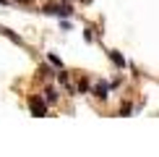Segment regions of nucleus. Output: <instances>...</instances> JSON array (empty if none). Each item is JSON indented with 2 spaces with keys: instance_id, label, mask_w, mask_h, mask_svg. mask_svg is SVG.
<instances>
[{
  "instance_id": "1",
  "label": "nucleus",
  "mask_w": 159,
  "mask_h": 157,
  "mask_svg": "<svg viewBox=\"0 0 159 157\" xmlns=\"http://www.w3.org/2000/svg\"><path fill=\"white\" fill-rule=\"evenodd\" d=\"M42 13H47V16H57V18H68L70 13H73V8H70L68 3H63V5H55V3H50V5H44Z\"/></svg>"
},
{
  "instance_id": "2",
  "label": "nucleus",
  "mask_w": 159,
  "mask_h": 157,
  "mask_svg": "<svg viewBox=\"0 0 159 157\" xmlns=\"http://www.w3.org/2000/svg\"><path fill=\"white\" fill-rule=\"evenodd\" d=\"M29 110H31V115H37V118H42L44 113H47V105H44L39 97H31L29 100Z\"/></svg>"
},
{
  "instance_id": "3",
  "label": "nucleus",
  "mask_w": 159,
  "mask_h": 157,
  "mask_svg": "<svg viewBox=\"0 0 159 157\" xmlns=\"http://www.w3.org/2000/svg\"><path fill=\"white\" fill-rule=\"evenodd\" d=\"M94 94L99 97V100H104V97L110 94V84H104V81H99L97 87H94Z\"/></svg>"
},
{
  "instance_id": "4",
  "label": "nucleus",
  "mask_w": 159,
  "mask_h": 157,
  "mask_svg": "<svg viewBox=\"0 0 159 157\" xmlns=\"http://www.w3.org/2000/svg\"><path fill=\"white\" fill-rule=\"evenodd\" d=\"M0 31H3V34L8 37L11 42H16V45H21V37H16V34H13V31H11V29H0Z\"/></svg>"
},
{
  "instance_id": "5",
  "label": "nucleus",
  "mask_w": 159,
  "mask_h": 157,
  "mask_svg": "<svg viewBox=\"0 0 159 157\" xmlns=\"http://www.w3.org/2000/svg\"><path fill=\"white\" fill-rule=\"evenodd\" d=\"M110 58H112V63H115V65H120V68L125 65V60H123V55H117V52H110Z\"/></svg>"
},
{
  "instance_id": "6",
  "label": "nucleus",
  "mask_w": 159,
  "mask_h": 157,
  "mask_svg": "<svg viewBox=\"0 0 159 157\" xmlns=\"http://www.w3.org/2000/svg\"><path fill=\"white\" fill-rule=\"evenodd\" d=\"M57 81H60L63 87H68V74H65V71H57Z\"/></svg>"
},
{
  "instance_id": "7",
  "label": "nucleus",
  "mask_w": 159,
  "mask_h": 157,
  "mask_svg": "<svg viewBox=\"0 0 159 157\" xmlns=\"http://www.w3.org/2000/svg\"><path fill=\"white\" fill-rule=\"evenodd\" d=\"M47 60H50L52 65H57V68H63V63H60V58H57V55H52V52H50V55H47Z\"/></svg>"
},
{
  "instance_id": "8",
  "label": "nucleus",
  "mask_w": 159,
  "mask_h": 157,
  "mask_svg": "<svg viewBox=\"0 0 159 157\" xmlns=\"http://www.w3.org/2000/svg\"><path fill=\"white\" fill-rule=\"evenodd\" d=\"M57 100V92L55 89H47V102H55Z\"/></svg>"
},
{
  "instance_id": "9",
  "label": "nucleus",
  "mask_w": 159,
  "mask_h": 157,
  "mask_svg": "<svg viewBox=\"0 0 159 157\" xmlns=\"http://www.w3.org/2000/svg\"><path fill=\"white\" fill-rule=\"evenodd\" d=\"M21 3H31V0H21Z\"/></svg>"
}]
</instances>
